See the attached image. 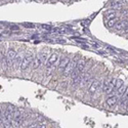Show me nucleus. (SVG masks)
I'll return each instance as SVG.
<instances>
[{
  "label": "nucleus",
  "mask_w": 128,
  "mask_h": 128,
  "mask_svg": "<svg viewBox=\"0 0 128 128\" xmlns=\"http://www.w3.org/2000/svg\"><path fill=\"white\" fill-rule=\"evenodd\" d=\"M57 63H59V55H57L56 53L50 54L48 60L46 61V68H47V70H48V73H50L52 70H53L54 66Z\"/></svg>",
  "instance_id": "1"
},
{
  "label": "nucleus",
  "mask_w": 128,
  "mask_h": 128,
  "mask_svg": "<svg viewBox=\"0 0 128 128\" xmlns=\"http://www.w3.org/2000/svg\"><path fill=\"white\" fill-rule=\"evenodd\" d=\"M77 63H78V61L77 60H73V61H71L70 62L68 65H67V67L63 70V75L64 76H70L74 71H75V69H76V67H77Z\"/></svg>",
  "instance_id": "2"
},
{
  "label": "nucleus",
  "mask_w": 128,
  "mask_h": 128,
  "mask_svg": "<svg viewBox=\"0 0 128 128\" xmlns=\"http://www.w3.org/2000/svg\"><path fill=\"white\" fill-rule=\"evenodd\" d=\"M116 80H117V79L113 78V79L109 80V81H107V82L104 83L102 90H103V92H104V93H106V94H110V93H112V92H113V90L115 89Z\"/></svg>",
  "instance_id": "3"
},
{
  "label": "nucleus",
  "mask_w": 128,
  "mask_h": 128,
  "mask_svg": "<svg viewBox=\"0 0 128 128\" xmlns=\"http://www.w3.org/2000/svg\"><path fill=\"white\" fill-rule=\"evenodd\" d=\"M33 55L32 54H28L26 55L24 59H23L22 63H21V66H20V69H21V71H26V70L30 67V65L32 64L33 62Z\"/></svg>",
  "instance_id": "4"
},
{
  "label": "nucleus",
  "mask_w": 128,
  "mask_h": 128,
  "mask_svg": "<svg viewBox=\"0 0 128 128\" xmlns=\"http://www.w3.org/2000/svg\"><path fill=\"white\" fill-rule=\"evenodd\" d=\"M102 83H101V81H98V80H94V81H92L91 84L89 85L88 87V92L90 94H94L97 92V90L100 89V87H101Z\"/></svg>",
  "instance_id": "5"
},
{
  "label": "nucleus",
  "mask_w": 128,
  "mask_h": 128,
  "mask_svg": "<svg viewBox=\"0 0 128 128\" xmlns=\"http://www.w3.org/2000/svg\"><path fill=\"white\" fill-rule=\"evenodd\" d=\"M16 52L13 48H10L8 49L7 51V60H8V65H9V68L10 67H13V61L15 59V56H16Z\"/></svg>",
  "instance_id": "6"
},
{
  "label": "nucleus",
  "mask_w": 128,
  "mask_h": 128,
  "mask_svg": "<svg viewBox=\"0 0 128 128\" xmlns=\"http://www.w3.org/2000/svg\"><path fill=\"white\" fill-rule=\"evenodd\" d=\"M70 63V59L68 56H65V57H62V59L59 61V71L63 72V70L67 67V65Z\"/></svg>",
  "instance_id": "7"
},
{
  "label": "nucleus",
  "mask_w": 128,
  "mask_h": 128,
  "mask_svg": "<svg viewBox=\"0 0 128 128\" xmlns=\"http://www.w3.org/2000/svg\"><path fill=\"white\" fill-rule=\"evenodd\" d=\"M42 62H43V60H42V57H41V55H37L35 59L33 60V62H32V67H33V70H37L40 66L42 65Z\"/></svg>",
  "instance_id": "8"
},
{
  "label": "nucleus",
  "mask_w": 128,
  "mask_h": 128,
  "mask_svg": "<svg viewBox=\"0 0 128 128\" xmlns=\"http://www.w3.org/2000/svg\"><path fill=\"white\" fill-rule=\"evenodd\" d=\"M118 96L117 95H112V96H110L108 97V100H107V104L110 107V108H114L116 104L118 103Z\"/></svg>",
  "instance_id": "9"
},
{
  "label": "nucleus",
  "mask_w": 128,
  "mask_h": 128,
  "mask_svg": "<svg viewBox=\"0 0 128 128\" xmlns=\"http://www.w3.org/2000/svg\"><path fill=\"white\" fill-rule=\"evenodd\" d=\"M71 82H72V86L74 87H77L79 86L81 83H82V75H77V76H75V77H71Z\"/></svg>",
  "instance_id": "10"
},
{
  "label": "nucleus",
  "mask_w": 128,
  "mask_h": 128,
  "mask_svg": "<svg viewBox=\"0 0 128 128\" xmlns=\"http://www.w3.org/2000/svg\"><path fill=\"white\" fill-rule=\"evenodd\" d=\"M85 66H86V60H84V59H82V60H80V61H78V63H77V67H76V69L75 70H77L78 72H83V70L85 69Z\"/></svg>",
  "instance_id": "11"
},
{
  "label": "nucleus",
  "mask_w": 128,
  "mask_h": 128,
  "mask_svg": "<svg viewBox=\"0 0 128 128\" xmlns=\"http://www.w3.org/2000/svg\"><path fill=\"white\" fill-rule=\"evenodd\" d=\"M128 23L126 21H118L117 22V24L115 25V28H116V30H118V31H122V30H124L125 27L127 26Z\"/></svg>",
  "instance_id": "12"
},
{
  "label": "nucleus",
  "mask_w": 128,
  "mask_h": 128,
  "mask_svg": "<svg viewBox=\"0 0 128 128\" xmlns=\"http://www.w3.org/2000/svg\"><path fill=\"white\" fill-rule=\"evenodd\" d=\"M13 119L14 120H20L23 122V111L22 110H14L13 112Z\"/></svg>",
  "instance_id": "13"
},
{
  "label": "nucleus",
  "mask_w": 128,
  "mask_h": 128,
  "mask_svg": "<svg viewBox=\"0 0 128 128\" xmlns=\"http://www.w3.org/2000/svg\"><path fill=\"white\" fill-rule=\"evenodd\" d=\"M104 17H106L107 21H109L111 19H114V17H117V13H116L114 10H108L106 14H104Z\"/></svg>",
  "instance_id": "14"
},
{
  "label": "nucleus",
  "mask_w": 128,
  "mask_h": 128,
  "mask_svg": "<svg viewBox=\"0 0 128 128\" xmlns=\"http://www.w3.org/2000/svg\"><path fill=\"white\" fill-rule=\"evenodd\" d=\"M22 61H23V55H22V53L16 54L15 59H14V61H13V63H14V67H15V68H19V67L21 66Z\"/></svg>",
  "instance_id": "15"
},
{
  "label": "nucleus",
  "mask_w": 128,
  "mask_h": 128,
  "mask_svg": "<svg viewBox=\"0 0 128 128\" xmlns=\"http://www.w3.org/2000/svg\"><path fill=\"white\" fill-rule=\"evenodd\" d=\"M112 7L114 9H120L122 7V3H121V0H115V1L112 2Z\"/></svg>",
  "instance_id": "16"
},
{
  "label": "nucleus",
  "mask_w": 128,
  "mask_h": 128,
  "mask_svg": "<svg viewBox=\"0 0 128 128\" xmlns=\"http://www.w3.org/2000/svg\"><path fill=\"white\" fill-rule=\"evenodd\" d=\"M125 90H126V87L124 86V85H122L121 87H119V88L117 89V95L118 97H120V96H123V94H124V92H125Z\"/></svg>",
  "instance_id": "17"
},
{
  "label": "nucleus",
  "mask_w": 128,
  "mask_h": 128,
  "mask_svg": "<svg viewBox=\"0 0 128 128\" xmlns=\"http://www.w3.org/2000/svg\"><path fill=\"white\" fill-rule=\"evenodd\" d=\"M117 22H118V19H117V17H114V19H111V20L108 21L107 25H108V27H110V28H113V27H115L116 24H117Z\"/></svg>",
  "instance_id": "18"
},
{
  "label": "nucleus",
  "mask_w": 128,
  "mask_h": 128,
  "mask_svg": "<svg viewBox=\"0 0 128 128\" xmlns=\"http://www.w3.org/2000/svg\"><path fill=\"white\" fill-rule=\"evenodd\" d=\"M40 55H41V57H42V60H43V62H45L46 63V61H47L48 60V57H49V53H48V52L47 51H42L41 52V54H40Z\"/></svg>",
  "instance_id": "19"
},
{
  "label": "nucleus",
  "mask_w": 128,
  "mask_h": 128,
  "mask_svg": "<svg viewBox=\"0 0 128 128\" xmlns=\"http://www.w3.org/2000/svg\"><path fill=\"white\" fill-rule=\"evenodd\" d=\"M122 85H124L123 80H122V79H117V80H116V85H115V88L116 89H118L119 87H121Z\"/></svg>",
  "instance_id": "20"
},
{
  "label": "nucleus",
  "mask_w": 128,
  "mask_h": 128,
  "mask_svg": "<svg viewBox=\"0 0 128 128\" xmlns=\"http://www.w3.org/2000/svg\"><path fill=\"white\" fill-rule=\"evenodd\" d=\"M3 122H4L3 114H2V111H1V109H0V126H1V125L3 124Z\"/></svg>",
  "instance_id": "21"
},
{
  "label": "nucleus",
  "mask_w": 128,
  "mask_h": 128,
  "mask_svg": "<svg viewBox=\"0 0 128 128\" xmlns=\"http://www.w3.org/2000/svg\"><path fill=\"white\" fill-rule=\"evenodd\" d=\"M10 29H11V30H19L20 28L17 27V26H11V28H10Z\"/></svg>",
  "instance_id": "22"
},
{
  "label": "nucleus",
  "mask_w": 128,
  "mask_h": 128,
  "mask_svg": "<svg viewBox=\"0 0 128 128\" xmlns=\"http://www.w3.org/2000/svg\"><path fill=\"white\" fill-rule=\"evenodd\" d=\"M123 31H124V33H126V34L128 33V24H127V26L125 27V29H124V30H123Z\"/></svg>",
  "instance_id": "23"
},
{
  "label": "nucleus",
  "mask_w": 128,
  "mask_h": 128,
  "mask_svg": "<svg viewBox=\"0 0 128 128\" xmlns=\"http://www.w3.org/2000/svg\"><path fill=\"white\" fill-rule=\"evenodd\" d=\"M24 26H27V27H33L32 24H24Z\"/></svg>",
  "instance_id": "24"
},
{
  "label": "nucleus",
  "mask_w": 128,
  "mask_h": 128,
  "mask_svg": "<svg viewBox=\"0 0 128 128\" xmlns=\"http://www.w3.org/2000/svg\"><path fill=\"white\" fill-rule=\"evenodd\" d=\"M1 59H2V57H1V56H0V64H1Z\"/></svg>",
  "instance_id": "25"
},
{
  "label": "nucleus",
  "mask_w": 128,
  "mask_h": 128,
  "mask_svg": "<svg viewBox=\"0 0 128 128\" xmlns=\"http://www.w3.org/2000/svg\"><path fill=\"white\" fill-rule=\"evenodd\" d=\"M65 1H69V0H65Z\"/></svg>",
  "instance_id": "26"
},
{
  "label": "nucleus",
  "mask_w": 128,
  "mask_h": 128,
  "mask_svg": "<svg viewBox=\"0 0 128 128\" xmlns=\"http://www.w3.org/2000/svg\"><path fill=\"white\" fill-rule=\"evenodd\" d=\"M49 1H52V0H49Z\"/></svg>",
  "instance_id": "27"
}]
</instances>
